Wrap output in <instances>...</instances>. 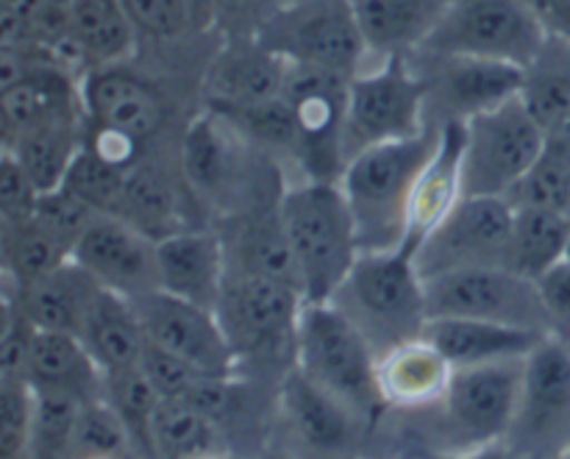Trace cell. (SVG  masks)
I'll list each match as a JSON object with an SVG mask.
<instances>
[{
	"label": "cell",
	"mask_w": 570,
	"mask_h": 459,
	"mask_svg": "<svg viewBox=\"0 0 570 459\" xmlns=\"http://www.w3.org/2000/svg\"><path fill=\"white\" fill-rule=\"evenodd\" d=\"M31 215L76 248L78 237L87 232V226L95 221V215H100V212H95L92 206H87L81 198H76L67 187H56L48 189V193H39L37 206H33Z\"/></svg>",
	"instance_id": "43"
},
{
	"label": "cell",
	"mask_w": 570,
	"mask_h": 459,
	"mask_svg": "<svg viewBox=\"0 0 570 459\" xmlns=\"http://www.w3.org/2000/svg\"><path fill=\"white\" fill-rule=\"evenodd\" d=\"M81 100L87 123L117 128L142 145L156 143L170 126V100L165 89L131 61L92 67L81 78Z\"/></svg>",
	"instance_id": "17"
},
{
	"label": "cell",
	"mask_w": 570,
	"mask_h": 459,
	"mask_svg": "<svg viewBox=\"0 0 570 459\" xmlns=\"http://www.w3.org/2000/svg\"><path fill=\"white\" fill-rule=\"evenodd\" d=\"M67 20L87 70L131 61L142 42L122 0H67Z\"/></svg>",
	"instance_id": "32"
},
{
	"label": "cell",
	"mask_w": 570,
	"mask_h": 459,
	"mask_svg": "<svg viewBox=\"0 0 570 459\" xmlns=\"http://www.w3.org/2000/svg\"><path fill=\"white\" fill-rule=\"evenodd\" d=\"M287 0H212V33L217 39L259 37Z\"/></svg>",
	"instance_id": "44"
},
{
	"label": "cell",
	"mask_w": 570,
	"mask_h": 459,
	"mask_svg": "<svg viewBox=\"0 0 570 459\" xmlns=\"http://www.w3.org/2000/svg\"><path fill=\"white\" fill-rule=\"evenodd\" d=\"M568 260H570V254H568Z\"/></svg>",
	"instance_id": "51"
},
{
	"label": "cell",
	"mask_w": 570,
	"mask_h": 459,
	"mask_svg": "<svg viewBox=\"0 0 570 459\" xmlns=\"http://www.w3.org/2000/svg\"><path fill=\"white\" fill-rule=\"evenodd\" d=\"M22 377L33 390L72 395L81 404L104 399V373L76 334L37 329L28 345Z\"/></svg>",
	"instance_id": "28"
},
{
	"label": "cell",
	"mask_w": 570,
	"mask_h": 459,
	"mask_svg": "<svg viewBox=\"0 0 570 459\" xmlns=\"http://www.w3.org/2000/svg\"><path fill=\"white\" fill-rule=\"evenodd\" d=\"M512 237L507 267L540 279L554 271L570 254V217L557 206H512Z\"/></svg>",
	"instance_id": "33"
},
{
	"label": "cell",
	"mask_w": 570,
	"mask_h": 459,
	"mask_svg": "<svg viewBox=\"0 0 570 459\" xmlns=\"http://www.w3.org/2000/svg\"><path fill=\"white\" fill-rule=\"evenodd\" d=\"M122 3L137 26L139 39L148 42H181L195 33H212L206 31L189 0H122Z\"/></svg>",
	"instance_id": "41"
},
{
	"label": "cell",
	"mask_w": 570,
	"mask_h": 459,
	"mask_svg": "<svg viewBox=\"0 0 570 459\" xmlns=\"http://www.w3.org/2000/svg\"><path fill=\"white\" fill-rule=\"evenodd\" d=\"M33 388L26 377H0V457H28Z\"/></svg>",
	"instance_id": "42"
},
{
	"label": "cell",
	"mask_w": 570,
	"mask_h": 459,
	"mask_svg": "<svg viewBox=\"0 0 570 459\" xmlns=\"http://www.w3.org/2000/svg\"><path fill=\"white\" fill-rule=\"evenodd\" d=\"M515 209L499 195H462L415 251L423 279L465 267H507Z\"/></svg>",
	"instance_id": "13"
},
{
	"label": "cell",
	"mask_w": 570,
	"mask_h": 459,
	"mask_svg": "<svg viewBox=\"0 0 570 459\" xmlns=\"http://www.w3.org/2000/svg\"><path fill=\"white\" fill-rule=\"evenodd\" d=\"M276 410L289 440L309 455H345L356 449L360 432L367 429L343 401L317 388L298 368L282 377Z\"/></svg>",
	"instance_id": "21"
},
{
	"label": "cell",
	"mask_w": 570,
	"mask_h": 459,
	"mask_svg": "<svg viewBox=\"0 0 570 459\" xmlns=\"http://www.w3.org/2000/svg\"><path fill=\"white\" fill-rule=\"evenodd\" d=\"M259 39L289 65L321 67L354 78L373 61L351 0H287Z\"/></svg>",
	"instance_id": "8"
},
{
	"label": "cell",
	"mask_w": 570,
	"mask_h": 459,
	"mask_svg": "<svg viewBox=\"0 0 570 459\" xmlns=\"http://www.w3.org/2000/svg\"><path fill=\"white\" fill-rule=\"evenodd\" d=\"M462 154H465V123L449 120L440 126L434 154L421 170L410 201L406 248L417 251L423 240L443 223V217L462 201Z\"/></svg>",
	"instance_id": "27"
},
{
	"label": "cell",
	"mask_w": 570,
	"mask_h": 459,
	"mask_svg": "<svg viewBox=\"0 0 570 459\" xmlns=\"http://www.w3.org/2000/svg\"><path fill=\"white\" fill-rule=\"evenodd\" d=\"M289 61L259 37L220 39L200 76V98L212 111H237L278 98L287 84Z\"/></svg>",
	"instance_id": "19"
},
{
	"label": "cell",
	"mask_w": 570,
	"mask_h": 459,
	"mask_svg": "<svg viewBox=\"0 0 570 459\" xmlns=\"http://www.w3.org/2000/svg\"><path fill=\"white\" fill-rule=\"evenodd\" d=\"M557 209L566 212V215L570 217V176H568L566 187H562V195H560V204H557Z\"/></svg>",
	"instance_id": "50"
},
{
	"label": "cell",
	"mask_w": 570,
	"mask_h": 459,
	"mask_svg": "<svg viewBox=\"0 0 570 459\" xmlns=\"http://www.w3.org/2000/svg\"><path fill=\"white\" fill-rule=\"evenodd\" d=\"M70 457H139L126 423L106 399L81 404Z\"/></svg>",
	"instance_id": "38"
},
{
	"label": "cell",
	"mask_w": 570,
	"mask_h": 459,
	"mask_svg": "<svg viewBox=\"0 0 570 459\" xmlns=\"http://www.w3.org/2000/svg\"><path fill=\"white\" fill-rule=\"evenodd\" d=\"M159 290L215 312L226 284V245L215 226H195L156 240Z\"/></svg>",
	"instance_id": "22"
},
{
	"label": "cell",
	"mask_w": 570,
	"mask_h": 459,
	"mask_svg": "<svg viewBox=\"0 0 570 459\" xmlns=\"http://www.w3.org/2000/svg\"><path fill=\"white\" fill-rule=\"evenodd\" d=\"M126 173L122 167L111 165L104 156L95 154L89 145H81V150L72 159L70 170H67L61 187L70 189L76 198L92 206L100 215H117L122 198V184H126Z\"/></svg>",
	"instance_id": "40"
},
{
	"label": "cell",
	"mask_w": 570,
	"mask_h": 459,
	"mask_svg": "<svg viewBox=\"0 0 570 459\" xmlns=\"http://www.w3.org/2000/svg\"><path fill=\"white\" fill-rule=\"evenodd\" d=\"M83 128H87V117L56 120L22 134L11 145H3V150H11L20 159L39 193H48L65 182L72 159L83 145Z\"/></svg>",
	"instance_id": "35"
},
{
	"label": "cell",
	"mask_w": 570,
	"mask_h": 459,
	"mask_svg": "<svg viewBox=\"0 0 570 459\" xmlns=\"http://www.w3.org/2000/svg\"><path fill=\"white\" fill-rule=\"evenodd\" d=\"M426 338L449 357L454 368L529 357L543 340H549L546 334L527 329L471 318H429Z\"/></svg>",
	"instance_id": "30"
},
{
	"label": "cell",
	"mask_w": 570,
	"mask_h": 459,
	"mask_svg": "<svg viewBox=\"0 0 570 459\" xmlns=\"http://www.w3.org/2000/svg\"><path fill=\"white\" fill-rule=\"evenodd\" d=\"M72 260L100 287L128 301L159 290L156 240L120 215H95L87 232L78 237Z\"/></svg>",
	"instance_id": "18"
},
{
	"label": "cell",
	"mask_w": 570,
	"mask_h": 459,
	"mask_svg": "<svg viewBox=\"0 0 570 459\" xmlns=\"http://www.w3.org/2000/svg\"><path fill=\"white\" fill-rule=\"evenodd\" d=\"M104 399L126 423L139 457H154V421L161 404L159 390L142 371V365L104 377Z\"/></svg>",
	"instance_id": "37"
},
{
	"label": "cell",
	"mask_w": 570,
	"mask_h": 459,
	"mask_svg": "<svg viewBox=\"0 0 570 459\" xmlns=\"http://www.w3.org/2000/svg\"><path fill=\"white\" fill-rule=\"evenodd\" d=\"M282 221L293 245L301 293L306 301H332L360 256V237L340 182L301 178L282 195Z\"/></svg>",
	"instance_id": "3"
},
{
	"label": "cell",
	"mask_w": 570,
	"mask_h": 459,
	"mask_svg": "<svg viewBox=\"0 0 570 459\" xmlns=\"http://www.w3.org/2000/svg\"><path fill=\"white\" fill-rule=\"evenodd\" d=\"M449 3L451 0H351L373 59L421 50Z\"/></svg>",
	"instance_id": "29"
},
{
	"label": "cell",
	"mask_w": 570,
	"mask_h": 459,
	"mask_svg": "<svg viewBox=\"0 0 570 459\" xmlns=\"http://www.w3.org/2000/svg\"><path fill=\"white\" fill-rule=\"evenodd\" d=\"M438 139L440 126L432 123L417 137L373 145L345 162L340 187L354 215L362 251H395L406 243L412 193Z\"/></svg>",
	"instance_id": "1"
},
{
	"label": "cell",
	"mask_w": 570,
	"mask_h": 459,
	"mask_svg": "<svg viewBox=\"0 0 570 459\" xmlns=\"http://www.w3.org/2000/svg\"><path fill=\"white\" fill-rule=\"evenodd\" d=\"M100 290L104 287L76 260H70L22 287L6 282V299L31 321L33 329L78 338Z\"/></svg>",
	"instance_id": "25"
},
{
	"label": "cell",
	"mask_w": 570,
	"mask_h": 459,
	"mask_svg": "<svg viewBox=\"0 0 570 459\" xmlns=\"http://www.w3.org/2000/svg\"><path fill=\"white\" fill-rule=\"evenodd\" d=\"M551 42L570 45V0H527Z\"/></svg>",
	"instance_id": "48"
},
{
	"label": "cell",
	"mask_w": 570,
	"mask_h": 459,
	"mask_svg": "<svg viewBox=\"0 0 570 459\" xmlns=\"http://www.w3.org/2000/svg\"><path fill=\"white\" fill-rule=\"evenodd\" d=\"M215 228L226 245L228 271L282 279L301 290L293 245L282 221V201H267L223 215Z\"/></svg>",
	"instance_id": "23"
},
{
	"label": "cell",
	"mask_w": 570,
	"mask_h": 459,
	"mask_svg": "<svg viewBox=\"0 0 570 459\" xmlns=\"http://www.w3.org/2000/svg\"><path fill=\"white\" fill-rule=\"evenodd\" d=\"M351 78L321 67L289 65L284 100L293 111L295 170L301 178L340 182L345 170V115Z\"/></svg>",
	"instance_id": "12"
},
{
	"label": "cell",
	"mask_w": 570,
	"mask_h": 459,
	"mask_svg": "<svg viewBox=\"0 0 570 459\" xmlns=\"http://www.w3.org/2000/svg\"><path fill=\"white\" fill-rule=\"evenodd\" d=\"M0 115H3V145H11L22 134L56 120L83 115L81 76L61 65L31 67L20 81L0 89Z\"/></svg>",
	"instance_id": "24"
},
{
	"label": "cell",
	"mask_w": 570,
	"mask_h": 459,
	"mask_svg": "<svg viewBox=\"0 0 570 459\" xmlns=\"http://www.w3.org/2000/svg\"><path fill=\"white\" fill-rule=\"evenodd\" d=\"M78 410H81V401L72 399V395L33 390L28 457H70Z\"/></svg>",
	"instance_id": "39"
},
{
	"label": "cell",
	"mask_w": 570,
	"mask_h": 459,
	"mask_svg": "<svg viewBox=\"0 0 570 459\" xmlns=\"http://www.w3.org/2000/svg\"><path fill=\"white\" fill-rule=\"evenodd\" d=\"M139 365L148 373L161 399H189L193 390L206 379V373H200L198 368H193L181 357L170 354V351L159 349L154 343L145 345Z\"/></svg>",
	"instance_id": "45"
},
{
	"label": "cell",
	"mask_w": 570,
	"mask_h": 459,
	"mask_svg": "<svg viewBox=\"0 0 570 459\" xmlns=\"http://www.w3.org/2000/svg\"><path fill=\"white\" fill-rule=\"evenodd\" d=\"M546 306H549L551 338L570 351V260L540 279Z\"/></svg>",
	"instance_id": "47"
},
{
	"label": "cell",
	"mask_w": 570,
	"mask_h": 459,
	"mask_svg": "<svg viewBox=\"0 0 570 459\" xmlns=\"http://www.w3.org/2000/svg\"><path fill=\"white\" fill-rule=\"evenodd\" d=\"M527 357L454 368L440 410V438L449 451H484L507 443L523 393Z\"/></svg>",
	"instance_id": "6"
},
{
	"label": "cell",
	"mask_w": 570,
	"mask_h": 459,
	"mask_svg": "<svg viewBox=\"0 0 570 459\" xmlns=\"http://www.w3.org/2000/svg\"><path fill=\"white\" fill-rule=\"evenodd\" d=\"M295 368L343 401L367 429L387 412L379 390V354L332 301H306L301 310Z\"/></svg>",
	"instance_id": "4"
},
{
	"label": "cell",
	"mask_w": 570,
	"mask_h": 459,
	"mask_svg": "<svg viewBox=\"0 0 570 459\" xmlns=\"http://www.w3.org/2000/svg\"><path fill=\"white\" fill-rule=\"evenodd\" d=\"M507 446L529 457H566L570 449V351L554 338L527 357L521 407Z\"/></svg>",
	"instance_id": "14"
},
{
	"label": "cell",
	"mask_w": 570,
	"mask_h": 459,
	"mask_svg": "<svg viewBox=\"0 0 570 459\" xmlns=\"http://www.w3.org/2000/svg\"><path fill=\"white\" fill-rule=\"evenodd\" d=\"M306 299L295 284L259 273L228 271L217 318L239 365L262 377H287L295 368V332Z\"/></svg>",
	"instance_id": "5"
},
{
	"label": "cell",
	"mask_w": 570,
	"mask_h": 459,
	"mask_svg": "<svg viewBox=\"0 0 570 459\" xmlns=\"http://www.w3.org/2000/svg\"><path fill=\"white\" fill-rule=\"evenodd\" d=\"M429 87V123L468 120L523 92L527 70L510 61L479 56H445L417 50L410 56Z\"/></svg>",
	"instance_id": "15"
},
{
	"label": "cell",
	"mask_w": 570,
	"mask_h": 459,
	"mask_svg": "<svg viewBox=\"0 0 570 459\" xmlns=\"http://www.w3.org/2000/svg\"><path fill=\"white\" fill-rule=\"evenodd\" d=\"M131 304L137 310L148 343L181 357L206 377H234L237 373V357L223 332L217 312L165 293V290H150L139 299H131Z\"/></svg>",
	"instance_id": "16"
},
{
	"label": "cell",
	"mask_w": 570,
	"mask_h": 459,
	"mask_svg": "<svg viewBox=\"0 0 570 459\" xmlns=\"http://www.w3.org/2000/svg\"><path fill=\"white\" fill-rule=\"evenodd\" d=\"M429 318H471L551 338L543 287L512 267H465L423 279Z\"/></svg>",
	"instance_id": "11"
},
{
	"label": "cell",
	"mask_w": 570,
	"mask_h": 459,
	"mask_svg": "<svg viewBox=\"0 0 570 459\" xmlns=\"http://www.w3.org/2000/svg\"><path fill=\"white\" fill-rule=\"evenodd\" d=\"M189 206L204 204L184 178L178 156L173 162H165L161 156L150 159L148 150H145L142 159L128 167L117 215L134 223L148 237L161 240L184 232V228L204 226L200 221H195Z\"/></svg>",
	"instance_id": "20"
},
{
	"label": "cell",
	"mask_w": 570,
	"mask_h": 459,
	"mask_svg": "<svg viewBox=\"0 0 570 459\" xmlns=\"http://www.w3.org/2000/svg\"><path fill=\"white\" fill-rule=\"evenodd\" d=\"M228 451L232 443L204 410L181 399H161L154 421V457H226Z\"/></svg>",
	"instance_id": "36"
},
{
	"label": "cell",
	"mask_w": 570,
	"mask_h": 459,
	"mask_svg": "<svg viewBox=\"0 0 570 459\" xmlns=\"http://www.w3.org/2000/svg\"><path fill=\"white\" fill-rule=\"evenodd\" d=\"M462 189L465 195L507 198L543 154L546 131L529 111L523 95L468 117Z\"/></svg>",
	"instance_id": "9"
},
{
	"label": "cell",
	"mask_w": 570,
	"mask_h": 459,
	"mask_svg": "<svg viewBox=\"0 0 570 459\" xmlns=\"http://www.w3.org/2000/svg\"><path fill=\"white\" fill-rule=\"evenodd\" d=\"M0 256L6 282L22 287L70 262L72 245L28 215L22 221H0Z\"/></svg>",
	"instance_id": "34"
},
{
	"label": "cell",
	"mask_w": 570,
	"mask_h": 459,
	"mask_svg": "<svg viewBox=\"0 0 570 459\" xmlns=\"http://www.w3.org/2000/svg\"><path fill=\"white\" fill-rule=\"evenodd\" d=\"M549 42V33L527 0H451L421 50L510 61L529 70L546 53Z\"/></svg>",
	"instance_id": "10"
},
{
	"label": "cell",
	"mask_w": 570,
	"mask_h": 459,
	"mask_svg": "<svg viewBox=\"0 0 570 459\" xmlns=\"http://www.w3.org/2000/svg\"><path fill=\"white\" fill-rule=\"evenodd\" d=\"M332 304L354 323L379 357L426 334L429 310L415 251H360Z\"/></svg>",
	"instance_id": "2"
},
{
	"label": "cell",
	"mask_w": 570,
	"mask_h": 459,
	"mask_svg": "<svg viewBox=\"0 0 570 459\" xmlns=\"http://www.w3.org/2000/svg\"><path fill=\"white\" fill-rule=\"evenodd\" d=\"M451 377L454 365L426 334L379 357V390L393 412L438 410Z\"/></svg>",
	"instance_id": "26"
},
{
	"label": "cell",
	"mask_w": 570,
	"mask_h": 459,
	"mask_svg": "<svg viewBox=\"0 0 570 459\" xmlns=\"http://www.w3.org/2000/svg\"><path fill=\"white\" fill-rule=\"evenodd\" d=\"M78 340L89 351V357H92L104 377L137 368L139 360H142L145 345H148L134 304L122 295L111 293V290H100Z\"/></svg>",
	"instance_id": "31"
},
{
	"label": "cell",
	"mask_w": 570,
	"mask_h": 459,
	"mask_svg": "<svg viewBox=\"0 0 570 459\" xmlns=\"http://www.w3.org/2000/svg\"><path fill=\"white\" fill-rule=\"evenodd\" d=\"M195 9V14L200 17V22H204L206 31H212V0H189Z\"/></svg>",
	"instance_id": "49"
},
{
	"label": "cell",
	"mask_w": 570,
	"mask_h": 459,
	"mask_svg": "<svg viewBox=\"0 0 570 459\" xmlns=\"http://www.w3.org/2000/svg\"><path fill=\"white\" fill-rule=\"evenodd\" d=\"M429 126L426 78L410 56H384L351 78L345 162L373 145L417 137Z\"/></svg>",
	"instance_id": "7"
},
{
	"label": "cell",
	"mask_w": 570,
	"mask_h": 459,
	"mask_svg": "<svg viewBox=\"0 0 570 459\" xmlns=\"http://www.w3.org/2000/svg\"><path fill=\"white\" fill-rule=\"evenodd\" d=\"M39 198L37 184L26 173L11 150H3L0 162V221H22L33 212Z\"/></svg>",
	"instance_id": "46"
}]
</instances>
